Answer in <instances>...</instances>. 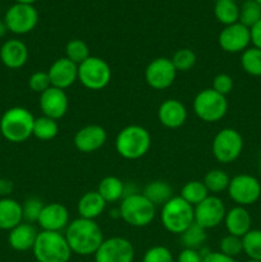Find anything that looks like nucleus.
<instances>
[{"label": "nucleus", "mask_w": 261, "mask_h": 262, "mask_svg": "<svg viewBox=\"0 0 261 262\" xmlns=\"http://www.w3.org/2000/svg\"><path fill=\"white\" fill-rule=\"evenodd\" d=\"M44 205L45 204L37 197H30V199L26 200L22 205L23 222L30 223V224L37 223L41 211L44 209Z\"/></svg>", "instance_id": "obj_38"}, {"label": "nucleus", "mask_w": 261, "mask_h": 262, "mask_svg": "<svg viewBox=\"0 0 261 262\" xmlns=\"http://www.w3.org/2000/svg\"><path fill=\"white\" fill-rule=\"evenodd\" d=\"M156 215V206L143 193L125 194L119 206V216L135 228L147 227Z\"/></svg>", "instance_id": "obj_4"}, {"label": "nucleus", "mask_w": 261, "mask_h": 262, "mask_svg": "<svg viewBox=\"0 0 261 262\" xmlns=\"http://www.w3.org/2000/svg\"><path fill=\"white\" fill-rule=\"evenodd\" d=\"M158 118L164 127L176 129L186 123L187 109L179 100L168 99L159 106Z\"/></svg>", "instance_id": "obj_20"}, {"label": "nucleus", "mask_w": 261, "mask_h": 262, "mask_svg": "<svg viewBox=\"0 0 261 262\" xmlns=\"http://www.w3.org/2000/svg\"><path fill=\"white\" fill-rule=\"evenodd\" d=\"M90 56H91L90 55V48L83 40L73 38L66 45V58L73 61L77 66L83 63Z\"/></svg>", "instance_id": "obj_36"}, {"label": "nucleus", "mask_w": 261, "mask_h": 262, "mask_svg": "<svg viewBox=\"0 0 261 262\" xmlns=\"http://www.w3.org/2000/svg\"><path fill=\"white\" fill-rule=\"evenodd\" d=\"M217 42L225 53H243L251 43V31L240 22L225 26L219 33Z\"/></svg>", "instance_id": "obj_15"}, {"label": "nucleus", "mask_w": 261, "mask_h": 262, "mask_svg": "<svg viewBox=\"0 0 261 262\" xmlns=\"http://www.w3.org/2000/svg\"><path fill=\"white\" fill-rule=\"evenodd\" d=\"M0 60L9 69L22 68L28 60L27 46L23 41L17 38L5 41L0 48Z\"/></svg>", "instance_id": "obj_21"}, {"label": "nucleus", "mask_w": 261, "mask_h": 262, "mask_svg": "<svg viewBox=\"0 0 261 262\" xmlns=\"http://www.w3.org/2000/svg\"><path fill=\"white\" fill-rule=\"evenodd\" d=\"M40 109L45 117L51 119H60L67 114L69 107L68 95L64 90L51 86L40 94Z\"/></svg>", "instance_id": "obj_16"}, {"label": "nucleus", "mask_w": 261, "mask_h": 262, "mask_svg": "<svg viewBox=\"0 0 261 262\" xmlns=\"http://www.w3.org/2000/svg\"><path fill=\"white\" fill-rule=\"evenodd\" d=\"M59 132L58 120L51 119V118L38 117L35 118V123H33V133L36 138L41 141H50L56 137Z\"/></svg>", "instance_id": "obj_30"}, {"label": "nucleus", "mask_w": 261, "mask_h": 262, "mask_svg": "<svg viewBox=\"0 0 261 262\" xmlns=\"http://www.w3.org/2000/svg\"><path fill=\"white\" fill-rule=\"evenodd\" d=\"M33 123L35 117L30 110L22 106L10 107L0 119V133L9 142H25L32 136Z\"/></svg>", "instance_id": "obj_2"}, {"label": "nucleus", "mask_w": 261, "mask_h": 262, "mask_svg": "<svg viewBox=\"0 0 261 262\" xmlns=\"http://www.w3.org/2000/svg\"><path fill=\"white\" fill-rule=\"evenodd\" d=\"M143 194L153 202L155 206H163L173 197V189L166 182L154 181L150 182L143 189Z\"/></svg>", "instance_id": "obj_27"}, {"label": "nucleus", "mask_w": 261, "mask_h": 262, "mask_svg": "<svg viewBox=\"0 0 261 262\" xmlns=\"http://www.w3.org/2000/svg\"><path fill=\"white\" fill-rule=\"evenodd\" d=\"M202 262H237L233 257L224 255L222 252H207L206 255H204Z\"/></svg>", "instance_id": "obj_44"}, {"label": "nucleus", "mask_w": 261, "mask_h": 262, "mask_svg": "<svg viewBox=\"0 0 261 262\" xmlns=\"http://www.w3.org/2000/svg\"><path fill=\"white\" fill-rule=\"evenodd\" d=\"M51 86L66 91L76 81H78V66L66 56L54 61L48 71Z\"/></svg>", "instance_id": "obj_18"}, {"label": "nucleus", "mask_w": 261, "mask_h": 262, "mask_svg": "<svg viewBox=\"0 0 261 262\" xmlns=\"http://www.w3.org/2000/svg\"><path fill=\"white\" fill-rule=\"evenodd\" d=\"M66 237L72 253L79 256L95 255L101 243L104 242V234L95 220L78 217L72 220L66 228Z\"/></svg>", "instance_id": "obj_1"}, {"label": "nucleus", "mask_w": 261, "mask_h": 262, "mask_svg": "<svg viewBox=\"0 0 261 262\" xmlns=\"http://www.w3.org/2000/svg\"><path fill=\"white\" fill-rule=\"evenodd\" d=\"M196 54L191 49H179L174 53V55L171 56V63H173L174 68L177 69V72H188L196 66Z\"/></svg>", "instance_id": "obj_37"}, {"label": "nucleus", "mask_w": 261, "mask_h": 262, "mask_svg": "<svg viewBox=\"0 0 261 262\" xmlns=\"http://www.w3.org/2000/svg\"><path fill=\"white\" fill-rule=\"evenodd\" d=\"M23 223L22 205L10 197L0 199V229L12 230Z\"/></svg>", "instance_id": "obj_24"}, {"label": "nucleus", "mask_w": 261, "mask_h": 262, "mask_svg": "<svg viewBox=\"0 0 261 262\" xmlns=\"http://www.w3.org/2000/svg\"><path fill=\"white\" fill-rule=\"evenodd\" d=\"M228 194L237 206H250L261 197V184L257 178L250 174H238L230 178Z\"/></svg>", "instance_id": "obj_10"}, {"label": "nucleus", "mask_w": 261, "mask_h": 262, "mask_svg": "<svg viewBox=\"0 0 261 262\" xmlns=\"http://www.w3.org/2000/svg\"><path fill=\"white\" fill-rule=\"evenodd\" d=\"M97 192L107 204V202H115L123 199L125 196V187L118 177L109 176L101 179L97 187Z\"/></svg>", "instance_id": "obj_26"}, {"label": "nucleus", "mask_w": 261, "mask_h": 262, "mask_svg": "<svg viewBox=\"0 0 261 262\" xmlns=\"http://www.w3.org/2000/svg\"><path fill=\"white\" fill-rule=\"evenodd\" d=\"M251 31V42L253 46L261 50V20L256 23L253 27L250 28Z\"/></svg>", "instance_id": "obj_45"}, {"label": "nucleus", "mask_w": 261, "mask_h": 262, "mask_svg": "<svg viewBox=\"0 0 261 262\" xmlns=\"http://www.w3.org/2000/svg\"><path fill=\"white\" fill-rule=\"evenodd\" d=\"M193 223V206L181 196H173L161 206V224L169 233L182 234Z\"/></svg>", "instance_id": "obj_6"}, {"label": "nucleus", "mask_w": 261, "mask_h": 262, "mask_svg": "<svg viewBox=\"0 0 261 262\" xmlns=\"http://www.w3.org/2000/svg\"><path fill=\"white\" fill-rule=\"evenodd\" d=\"M106 130L97 124H90L77 130L73 143L78 151L91 154L100 150L106 142Z\"/></svg>", "instance_id": "obj_17"}, {"label": "nucleus", "mask_w": 261, "mask_h": 262, "mask_svg": "<svg viewBox=\"0 0 261 262\" xmlns=\"http://www.w3.org/2000/svg\"><path fill=\"white\" fill-rule=\"evenodd\" d=\"M8 31L15 35H26L31 32L38 23V13L33 5L13 4L4 15Z\"/></svg>", "instance_id": "obj_11"}, {"label": "nucleus", "mask_w": 261, "mask_h": 262, "mask_svg": "<svg viewBox=\"0 0 261 262\" xmlns=\"http://www.w3.org/2000/svg\"><path fill=\"white\" fill-rule=\"evenodd\" d=\"M7 32H8V27L7 25H5L4 19H0V38L4 37Z\"/></svg>", "instance_id": "obj_47"}, {"label": "nucleus", "mask_w": 261, "mask_h": 262, "mask_svg": "<svg viewBox=\"0 0 261 262\" xmlns=\"http://www.w3.org/2000/svg\"><path fill=\"white\" fill-rule=\"evenodd\" d=\"M37 223L41 229L46 232H60L69 224L68 209L59 202L44 205Z\"/></svg>", "instance_id": "obj_19"}, {"label": "nucleus", "mask_w": 261, "mask_h": 262, "mask_svg": "<svg viewBox=\"0 0 261 262\" xmlns=\"http://www.w3.org/2000/svg\"><path fill=\"white\" fill-rule=\"evenodd\" d=\"M202 182L206 186L209 193L216 194L222 193L223 191H227L230 178L222 169H211V170L207 171Z\"/></svg>", "instance_id": "obj_31"}, {"label": "nucleus", "mask_w": 261, "mask_h": 262, "mask_svg": "<svg viewBox=\"0 0 261 262\" xmlns=\"http://www.w3.org/2000/svg\"><path fill=\"white\" fill-rule=\"evenodd\" d=\"M224 224L228 230V234L235 235V237L242 238L251 230V219L250 212L243 206H234L228 210L224 217Z\"/></svg>", "instance_id": "obj_23"}, {"label": "nucleus", "mask_w": 261, "mask_h": 262, "mask_svg": "<svg viewBox=\"0 0 261 262\" xmlns=\"http://www.w3.org/2000/svg\"><path fill=\"white\" fill-rule=\"evenodd\" d=\"M219 252L229 256V257H237L238 255L243 252L242 238L235 237V235L228 234L223 237L219 242Z\"/></svg>", "instance_id": "obj_39"}, {"label": "nucleus", "mask_w": 261, "mask_h": 262, "mask_svg": "<svg viewBox=\"0 0 261 262\" xmlns=\"http://www.w3.org/2000/svg\"><path fill=\"white\" fill-rule=\"evenodd\" d=\"M32 252L37 262H69L72 257L68 242L60 232H38Z\"/></svg>", "instance_id": "obj_5"}, {"label": "nucleus", "mask_w": 261, "mask_h": 262, "mask_svg": "<svg viewBox=\"0 0 261 262\" xmlns=\"http://www.w3.org/2000/svg\"><path fill=\"white\" fill-rule=\"evenodd\" d=\"M255 2H257V3H258V4H260V5H261V0H255Z\"/></svg>", "instance_id": "obj_50"}, {"label": "nucleus", "mask_w": 261, "mask_h": 262, "mask_svg": "<svg viewBox=\"0 0 261 262\" xmlns=\"http://www.w3.org/2000/svg\"><path fill=\"white\" fill-rule=\"evenodd\" d=\"M241 66L243 71L253 77H261V50L255 48H248L241 55Z\"/></svg>", "instance_id": "obj_33"}, {"label": "nucleus", "mask_w": 261, "mask_h": 262, "mask_svg": "<svg viewBox=\"0 0 261 262\" xmlns=\"http://www.w3.org/2000/svg\"><path fill=\"white\" fill-rule=\"evenodd\" d=\"M28 86L33 92H37V94H42L44 91L50 89L51 82L48 72H35L28 79Z\"/></svg>", "instance_id": "obj_41"}, {"label": "nucleus", "mask_w": 261, "mask_h": 262, "mask_svg": "<svg viewBox=\"0 0 261 262\" xmlns=\"http://www.w3.org/2000/svg\"><path fill=\"white\" fill-rule=\"evenodd\" d=\"M193 112L202 122H219L228 112L227 97L217 94L212 89L202 90L194 96Z\"/></svg>", "instance_id": "obj_7"}, {"label": "nucleus", "mask_w": 261, "mask_h": 262, "mask_svg": "<svg viewBox=\"0 0 261 262\" xmlns=\"http://www.w3.org/2000/svg\"><path fill=\"white\" fill-rule=\"evenodd\" d=\"M94 256L95 262H133L135 248L127 238L112 237L104 239Z\"/></svg>", "instance_id": "obj_12"}, {"label": "nucleus", "mask_w": 261, "mask_h": 262, "mask_svg": "<svg viewBox=\"0 0 261 262\" xmlns=\"http://www.w3.org/2000/svg\"><path fill=\"white\" fill-rule=\"evenodd\" d=\"M212 155L219 163L230 164L237 160L243 150V138L237 129L223 128L215 135L211 145Z\"/></svg>", "instance_id": "obj_9"}, {"label": "nucleus", "mask_w": 261, "mask_h": 262, "mask_svg": "<svg viewBox=\"0 0 261 262\" xmlns=\"http://www.w3.org/2000/svg\"><path fill=\"white\" fill-rule=\"evenodd\" d=\"M106 207V202L100 196L97 191L86 192L77 204V211H78L79 217L83 219L95 220L104 212Z\"/></svg>", "instance_id": "obj_25"}, {"label": "nucleus", "mask_w": 261, "mask_h": 262, "mask_svg": "<svg viewBox=\"0 0 261 262\" xmlns=\"http://www.w3.org/2000/svg\"><path fill=\"white\" fill-rule=\"evenodd\" d=\"M210 193L207 191L206 186L202 181H189L183 186L181 191V197L184 201L188 202L192 206H196L200 202L204 201L206 197H209Z\"/></svg>", "instance_id": "obj_29"}, {"label": "nucleus", "mask_w": 261, "mask_h": 262, "mask_svg": "<svg viewBox=\"0 0 261 262\" xmlns=\"http://www.w3.org/2000/svg\"><path fill=\"white\" fill-rule=\"evenodd\" d=\"M261 20V5L255 0H246L240 7V19L246 27L251 28Z\"/></svg>", "instance_id": "obj_34"}, {"label": "nucleus", "mask_w": 261, "mask_h": 262, "mask_svg": "<svg viewBox=\"0 0 261 262\" xmlns=\"http://www.w3.org/2000/svg\"><path fill=\"white\" fill-rule=\"evenodd\" d=\"M216 2H219V0H216ZM229 2H237V0H229Z\"/></svg>", "instance_id": "obj_51"}, {"label": "nucleus", "mask_w": 261, "mask_h": 262, "mask_svg": "<svg viewBox=\"0 0 261 262\" xmlns=\"http://www.w3.org/2000/svg\"><path fill=\"white\" fill-rule=\"evenodd\" d=\"M247 262H261V261H256V260H248Z\"/></svg>", "instance_id": "obj_49"}, {"label": "nucleus", "mask_w": 261, "mask_h": 262, "mask_svg": "<svg viewBox=\"0 0 261 262\" xmlns=\"http://www.w3.org/2000/svg\"><path fill=\"white\" fill-rule=\"evenodd\" d=\"M179 235H181V243L184 246V248H191V250H200L207 239L206 229L197 225L196 223L189 225Z\"/></svg>", "instance_id": "obj_32"}, {"label": "nucleus", "mask_w": 261, "mask_h": 262, "mask_svg": "<svg viewBox=\"0 0 261 262\" xmlns=\"http://www.w3.org/2000/svg\"><path fill=\"white\" fill-rule=\"evenodd\" d=\"M112 79L110 66L99 56H90L78 66V81L91 91H100Z\"/></svg>", "instance_id": "obj_8"}, {"label": "nucleus", "mask_w": 261, "mask_h": 262, "mask_svg": "<svg viewBox=\"0 0 261 262\" xmlns=\"http://www.w3.org/2000/svg\"><path fill=\"white\" fill-rule=\"evenodd\" d=\"M214 14L216 17L217 22H220L222 25H234L240 19V7L235 4V2L219 0V2L215 3Z\"/></svg>", "instance_id": "obj_28"}, {"label": "nucleus", "mask_w": 261, "mask_h": 262, "mask_svg": "<svg viewBox=\"0 0 261 262\" xmlns=\"http://www.w3.org/2000/svg\"><path fill=\"white\" fill-rule=\"evenodd\" d=\"M13 182L7 178H0V199L8 197L13 192Z\"/></svg>", "instance_id": "obj_46"}, {"label": "nucleus", "mask_w": 261, "mask_h": 262, "mask_svg": "<svg viewBox=\"0 0 261 262\" xmlns=\"http://www.w3.org/2000/svg\"><path fill=\"white\" fill-rule=\"evenodd\" d=\"M177 69L174 68L171 59L156 58L148 63L145 69L146 83L154 90H165L174 83Z\"/></svg>", "instance_id": "obj_14"}, {"label": "nucleus", "mask_w": 261, "mask_h": 262, "mask_svg": "<svg viewBox=\"0 0 261 262\" xmlns=\"http://www.w3.org/2000/svg\"><path fill=\"white\" fill-rule=\"evenodd\" d=\"M38 232L36 230L35 225L23 222L15 228H13L12 230H9L8 242L14 251L26 252L28 250H32Z\"/></svg>", "instance_id": "obj_22"}, {"label": "nucleus", "mask_w": 261, "mask_h": 262, "mask_svg": "<svg viewBox=\"0 0 261 262\" xmlns=\"http://www.w3.org/2000/svg\"><path fill=\"white\" fill-rule=\"evenodd\" d=\"M194 223L204 229L216 228L224 222L227 209L222 200L217 196H209L193 207Z\"/></svg>", "instance_id": "obj_13"}, {"label": "nucleus", "mask_w": 261, "mask_h": 262, "mask_svg": "<svg viewBox=\"0 0 261 262\" xmlns=\"http://www.w3.org/2000/svg\"><path fill=\"white\" fill-rule=\"evenodd\" d=\"M142 262H174L170 250L164 246H154L143 255Z\"/></svg>", "instance_id": "obj_40"}, {"label": "nucleus", "mask_w": 261, "mask_h": 262, "mask_svg": "<svg viewBox=\"0 0 261 262\" xmlns=\"http://www.w3.org/2000/svg\"><path fill=\"white\" fill-rule=\"evenodd\" d=\"M151 147V136L146 128L130 124L123 128L115 138V150L127 160L143 158Z\"/></svg>", "instance_id": "obj_3"}, {"label": "nucleus", "mask_w": 261, "mask_h": 262, "mask_svg": "<svg viewBox=\"0 0 261 262\" xmlns=\"http://www.w3.org/2000/svg\"><path fill=\"white\" fill-rule=\"evenodd\" d=\"M15 3H18V4H28V5H32L33 3H36L37 0H14Z\"/></svg>", "instance_id": "obj_48"}, {"label": "nucleus", "mask_w": 261, "mask_h": 262, "mask_svg": "<svg viewBox=\"0 0 261 262\" xmlns=\"http://www.w3.org/2000/svg\"><path fill=\"white\" fill-rule=\"evenodd\" d=\"M243 252L250 260L261 261V230L251 229L242 237Z\"/></svg>", "instance_id": "obj_35"}, {"label": "nucleus", "mask_w": 261, "mask_h": 262, "mask_svg": "<svg viewBox=\"0 0 261 262\" xmlns=\"http://www.w3.org/2000/svg\"><path fill=\"white\" fill-rule=\"evenodd\" d=\"M234 87V82L233 78L227 73H219L214 77L212 79V87L211 89L214 91H216L217 94L223 95V96L227 97L228 94H230Z\"/></svg>", "instance_id": "obj_42"}, {"label": "nucleus", "mask_w": 261, "mask_h": 262, "mask_svg": "<svg viewBox=\"0 0 261 262\" xmlns=\"http://www.w3.org/2000/svg\"><path fill=\"white\" fill-rule=\"evenodd\" d=\"M201 251L200 250H191V248H184L179 252L177 262H202Z\"/></svg>", "instance_id": "obj_43"}]
</instances>
